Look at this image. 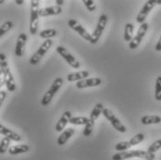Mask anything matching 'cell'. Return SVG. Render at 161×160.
Returning a JSON list of instances; mask_svg holds the SVG:
<instances>
[{"instance_id":"1","label":"cell","mask_w":161,"mask_h":160,"mask_svg":"<svg viewBox=\"0 0 161 160\" xmlns=\"http://www.w3.org/2000/svg\"><path fill=\"white\" fill-rule=\"evenodd\" d=\"M0 70H1V86H3V84H6L9 92H14L16 90V82L9 69L6 55L4 53L0 54Z\"/></svg>"},{"instance_id":"2","label":"cell","mask_w":161,"mask_h":160,"mask_svg":"<svg viewBox=\"0 0 161 160\" xmlns=\"http://www.w3.org/2000/svg\"><path fill=\"white\" fill-rule=\"evenodd\" d=\"M132 157L154 160L156 158V155L149 153L148 151H144V150H128L124 152H119L113 155L112 160H125L132 158Z\"/></svg>"},{"instance_id":"3","label":"cell","mask_w":161,"mask_h":160,"mask_svg":"<svg viewBox=\"0 0 161 160\" xmlns=\"http://www.w3.org/2000/svg\"><path fill=\"white\" fill-rule=\"evenodd\" d=\"M63 83H64V80L60 77H58L56 80L52 82L50 88L47 91V93L45 94V96H43V98L41 100V105L43 107L48 106L49 104H50V102L52 101L53 97L58 92V90L62 87Z\"/></svg>"},{"instance_id":"4","label":"cell","mask_w":161,"mask_h":160,"mask_svg":"<svg viewBox=\"0 0 161 160\" xmlns=\"http://www.w3.org/2000/svg\"><path fill=\"white\" fill-rule=\"evenodd\" d=\"M39 1L32 0L31 1V19H30V33L35 35L38 31L39 24Z\"/></svg>"},{"instance_id":"5","label":"cell","mask_w":161,"mask_h":160,"mask_svg":"<svg viewBox=\"0 0 161 160\" xmlns=\"http://www.w3.org/2000/svg\"><path fill=\"white\" fill-rule=\"evenodd\" d=\"M108 16L106 14H102L101 16L99 17L98 20H97V27L95 29V31L92 33V36H91V41H90V44L92 45H96L97 42L99 41L102 33L104 32L106 26H107V23H108Z\"/></svg>"},{"instance_id":"6","label":"cell","mask_w":161,"mask_h":160,"mask_svg":"<svg viewBox=\"0 0 161 160\" xmlns=\"http://www.w3.org/2000/svg\"><path fill=\"white\" fill-rule=\"evenodd\" d=\"M52 45H53V41H52L51 39L46 40V41L41 45V47L38 48V50L32 55V58H30L29 63L31 65H32V66L38 64V63L42 60V58H44V56L46 55V53L48 51L49 48L52 47Z\"/></svg>"},{"instance_id":"7","label":"cell","mask_w":161,"mask_h":160,"mask_svg":"<svg viewBox=\"0 0 161 160\" xmlns=\"http://www.w3.org/2000/svg\"><path fill=\"white\" fill-rule=\"evenodd\" d=\"M103 116L110 122V124L112 125L113 128L115 129V130H117L119 132H121V133L126 132L127 129L125 127V125L116 117V115L109 108H104Z\"/></svg>"},{"instance_id":"8","label":"cell","mask_w":161,"mask_h":160,"mask_svg":"<svg viewBox=\"0 0 161 160\" xmlns=\"http://www.w3.org/2000/svg\"><path fill=\"white\" fill-rule=\"evenodd\" d=\"M57 52L64 58L65 60H66V62L69 65L71 68L76 69H80V62H79V61L74 58V56H72V54L69 53V51H68L64 47L58 46V47H57Z\"/></svg>"},{"instance_id":"9","label":"cell","mask_w":161,"mask_h":160,"mask_svg":"<svg viewBox=\"0 0 161 160\" xmlns=\"http://www.w3.org/2000/svg\"><path fill=\"white\" fill-rule=\"evenodd\" d=\"M158 5L157 0H148L145 2L144 7L141 8L140 12L138 13V15L136 17V21L140 24H143L145 22V19L149 15V13L151 12V10L154 8V7Z\"/></svg>"},{"instance_id":"10","label":"cell","mask_w":161,"mask_h":160,"mask_svg":"<svg viewBox=\"0 0 161 160\" xmlns=\"http://www.w3.org/2000/svg\"><path fill=\"white\" fill-rule=\"evenodd\" d=\"M148 26H149V25H148L147 22H145V23L141 24V26H140L138 32L136 33V35L133 37L132 41H131L130 43H129L130 49L133 50V49H136V48L140 46V44L142 43L144 37H145L146 32L148 31Z\"/></svg>"},{"instance_id":"11","label":"cell","mask_w":161,"mask_h":160,"mask_svg":"<svg viewBox=\"0 0 161 160\" xmlns=\"http://www.w3.org/2000/svg\"><path fill=\"white\" fill-rule=\"evenodd\" d=\"M68 25H69V28H71L73 31H75L77 33H79L84 40H86V41H88V42L90 43L92 34H90L89 32L80 24L78 20H76V19H70L68 21Z\"/></svg>"},{"instance_id":"12","label":"cell","mask_w":161,"mask_h":160,"mask_svg":"<svg viewBox=\"0 0 161 160\" xmlns=\"http://www.w3.org/2000/svg\"><path fill=\"white\" fill-rule=\"evenodd\" d=\"M27 40H28V36L26 33H24V32L19 33L16 42V47H15V55L17 57L21 58L24 55Z\"/></svg>"},{"instance_id":"13","label":"cell","mask_w":161,"mask_h":160,"mask_svg":"<svg viewBox=\"0 0 161 160\" xmlns=\"http://www.w3.org/2000/svg\"><path fill=\"white\" fill-rule=\"evenodd\" d=\"M102 83V80L100 78H88L85 80H80L76 82V87L77 89H83V88H88V87H97L99 86Z\"/></svg>"},{"instance_id":"14","label":"cell","mask_w":161,"mask_h":160,"mask_svg":"<svg viewBox=\"0 0 161 160\" xmlns=\"http://www.w3.org/2000/svg\"><path fill=\"white\" fill-rule=\"evenodd\" d=\"M62 12V8L58 6H51L47 8H40L39 10V16L40 17H48L58 15Z\"/></svg>"},{"instance_id":"15","label":"cell","mask_w":161,"mask_h":160,"mask_svg":"<svg viewBox=\"0 0 161 160\" xmlns=\"http://www.w3.org/2000/svg\"><path fill=\"white\" fill-rule=\"evenodd\" d=\"M0 133L4 137H8L11 141H14V142H20L21 141L20 135H19L18 133H16L15 131H13L12 130L5 127L2 124H0Z\"/></svg>"},{"instance_id":"16","label":"cell","mask_w":161,"mask_h":160,"mask_svg":"<svg viewBox=\"0 0 161 160\" xmlns=\"http://www.w3.org/2000/svg\"><path fill=\"white\" fill-rule=\"evenodd\" d=\"M71 118H72V116H71V112L70 111H65L62 114L61 118L58 119L57 125H56V130L58 132H61L62 130H64L66 128L67 124L69 122V120H70Z\"/></svg>"},{"instance_id":"17","label":"cell","mask_w":161,"mask_h":160,"mask_svg":"<svg viewBox=\"0 0 161 160\" xmlns=\"http://www.w3.org/2000/svg\"><path fill=\"white\" fill-rule=\"evenodd\" d=\"M90 75V72L87 70H82L79 72H74L67 75L68 81H80V80H85V78H88Z\"/></svg>"},{"instance_id":"18","label":"cell","mask_w":161,"mask_h":160,"mask_svg":"<svg viewBox=\"0 0 161 160\" xmlns=\"http://www.w3.org/2000/svg\"><path fill=\"white\" fill-rule=\"evenodd\" d=\"M74 133H75V130L73 128L66 129L64 131L59 135V137L58 138L57 143L58 145H64L70 139V137H72V135Z\"/></svg>"},{"instance_id":"19","label":"cell","mask_w":161,"mask_h":160,"mask_svg":"<svg viewBox=\"0 0 161 160\" xmlns=\"http://www.w3.org/2000/svg\"><path fill=\"white\" fill-rule=\"evenodd\" d=\"M30 150V146L27 144H19V145H13L10 146L8 149L9 155L15 156V155H19V154H24L27 153Z\"/></svg>"},{"instance_id":"20","label":"cell","mask_w":161,"mask_h":160,"mask_svg":"<svg viewBox=\"0 0 161 160\" xmlns=\"http://www.w3.org/2000/svg\"><path fill=\"white\" fill-rule=\"evenodd\" d=\"M141 122L144 125H151V124H158L161 122V117L157 115H147L144 116L141 119Z\"/></svg>"},{"instance_id":"21","label":"cell","mask_w":161,"mask_h":160,"mask_svg":"<svg viewBox=\"0 0 161 160\" xmlns=\"http://www.w3.org/2000/svg\"><path fill=\"white\" fill-rule=\"evenodd\" d=\"M104 106L102 103H97V105L95 106V108H93L92 112L90 114V117L89 119H93V120H97V119L99 118L100 115H103V111H104Z\"/></svg>"},{"instance_id":"22","label":"cell","mask_w":161,"mask_h":160,"mask_svg":"<svg viewBox=\"0 0 161 160\" xmlns=\"http://www.w3.org/2000/svg\"><path fill=\"white\" fill-rule=\"evenodd\" d=\"M133 30H134V26L132 23L128 22L125 24V28H124V40L126 42H131L133 39Z\"/></svg>"},{"instance_id":"23","label":"cell","mask_w":161,"mask_h":160,"mask_svg":"<svg viewBox=\"0 0 161 160\" xmlns=\"http://www.w3.org/2000/svg\"><path fill=\"white\" fill-rule=\"evenodd\" d=\"M89 119H90L87 117H72L69 120V123L73 125H86Z\"/></svg>"},{"instance_id":"24","label":"cell","mask_w":161,"mask_h":160,"mask_svg":"<svg viewBox=\"0 0 161 160\" xmlns=\"http://www.w3.org/2000/svg\"><path fill=\"white\" fill-rule=\"evenodd\" d=\"M57 33H58V32L55 29H47V30H44V31L40 32L39 36H40V38L47 40V39H50V38L56 36Z\"/></svg>"},{"instance_id":"25","label":"cell","mask_w":161,"mask_h":160,"mask_svg":"<svg viewBox=\"0 0 161 160\" xmlns=\"http://www.w3.org/2000/svg\"><path fill=\"white\" fill-rule=\"evenodd\" d=\"M95 124H96V121H95V120L89 119L88 123L85 125L84 130H83V135H84V137H89V136L92 134V132H93V130H94V129H95Z\"/></svg>"},{"instance_id":"26","label":"cell","mask_w":161,"mask_h":160,"mask_svg":"<svg viewBox=\"0 0 161 160\" xmlns=\"http://www.w3.org/2000/svg\"><path fill=\"white\" fill-rule=\"evenodd\" d=\"M145 134L142 133V132H140V133H137L136 135H134V136L130 140L129 142L131 146H135V145L139 144L140 143H142V142L145 140Z\"/></svg>"},{"instance_id":"27","label":"cell","mask_w":161,"mask_h":160,"mask_svg":"<svg viewBox=\"0 0 161 160\" xmlns=\"http://www.w3.org/2000/svg\"><path fill=\"white\" fill-rule=\"evenodd\" d=\"M10 139H8V137H3L1 139V142H0V153L1 154H4L7 152V150L9 149V144H10Z\"/></svg>"},{"instance_id":"28","label":"cell","mask_w":161,"mask_h":160,"mask_svg":"<svg viewBox=\"0 0 161 160\" xmlns=\"http://www.w3.org/2000/svg\"><path fill=\"white\" fill-rule=\"evenodd\" d=\"M155 98L157 101H161V76H158L157 78V80H156Z\"/></svg>"},{"instance_id":"29","label":"cell","mask_w":161,"mask_h":160,"mask_svg":"<svg viewBox=\"0 0 161 160\" xmlns=\"http://www.w3.org/2000/svg\"><path fill=\"white\" fill-rule=\"evenodd\" d=\"M130 147L131 145L130 144V142H119L115 145V150L119 152H124V151L130 150Z\"/></svg>"},{"instance_id":"30","label":"cell","mask_w":161,"mask_h":160,"mask_svg":"<svg viewBox=\"0 0 161 160\" xmlns=\"http://www.w3.org/2000/svg\"><path fill=\"white\" fill-rule=\"evenodd\" d=\"M12 27H13V22L12 21L8 20V21L4 22L0 27V36H3L4 34H6Z\"/></svg>"},{"instance_id":"31","label":"cell","mask_w":161,"mask_h":160,"mask_svg":"<svg viewBox=\"0 0 161 160\" xmlns=\"http://www.w3.org/2000/svg\"><path fill=\"white\" fill-rule=\"evenodd\" d=\"M160 148H161V139H158V140H157L156 142H154L153 144H151V145L148 147L147 151H148L149 153L155 154V153H156L157 151H158Z\"/></svg>"},{"instance_id":"32","label":"cell","mask_w":161,"mask_h":160,"mask_svg":"<svg viewBox=\"0 0 161 160\" xmlns=\"http://www.w3.org/2000/svg\"><path fill=\"white\" fill-rule=\"evenodd\" d=\"M82 3L84 4V6L86 7V8H87L90 12L96 11L97 6H96L94 0H82Z\"/></svg>"},{"instance_id":"33","label":"cell","mask_w":161,"mask_h":160,"mask_svg":"<svg viewBox=\"0 0 161 160\" xmlns=\"http://www.w3.org/2000/svg\"><path fill=\"white\" fill-rule=\"evenodd\" d=\"M6 96H7V93L5 91L1 90L0 91V107H2V104L6 99Z\"/></svg>"},{"instance_id":"34","label":"cell","mask_w":161,"mask_h":160,"mask_svg":"<svg viewBox=\"0 0 161 160\" xmlns=\"http://www.w3.org/2000/svg\"><path fill=\"white\" fill-rule=\"evenodd\" d=\"M156 51H158V52H160L161 51V36L160 38H159V40L158 41V43H157V45H156Z\"/></svg>"},{"instance_id":"35","label":"cell","mask_w":161,"mask_h":160,"mask_svg":"<svg viewBox=\"0 0 161 160\" xmlns=\"http://www.w3.org/2000/svg\"><path fill=\"white\" fill-rule=\"evenodd\" d=\"M64 0H56V4H57V6H58V7H61L63 4H64Z\"/></svg>"},{"instance_id":"36","label":"cell","mask_w":161,"mask_h":160,"mask_svg":"<svg viewBox=\"0 0 161 160\" xmlns=\"http://www.w3.org/2000/svg\"><path fill=\"white\" fill-rule=\"evenodd\" d=\"M15 3L18 5H22L24 3V1L23 0H15Z\"/></svg>"},{"instance_id":"37","label":"cell","mask_w":161,"mask_h":160,"mask_svg":"<svg viewBox=\"0 0 161 160\" xmlns=\"http://www.w3.org/2000/svg\"><path fill=\"white\" fill-rule=\"evenodd\" d=\"M157 3L158 5H161V0H157Z\"/></svg>"},{"instance_id":"38","label":"cell","mask_w":161,"mask_h":160,"mask_svg":"<svg viewBox=\"0 0 161 160\" xmlns=\"http://www.w3.org/2000/svg\"><path fill=\"white\" fill-rule=\"evenodd\" d=\"M145 160H149V159H145Z\"/></svg>"}]
</instances>
